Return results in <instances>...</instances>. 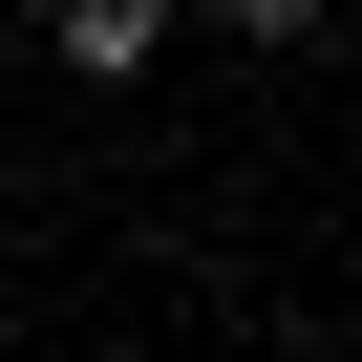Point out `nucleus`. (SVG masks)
<instances>
[{"mask_svg": "<svg viewBox=\"0 0 362 362\" xmlns=\"http://www.w3.org/2000/svg\"><path fill=\"white\" fill-rule=\"evenodd\" d=\"M43 43H64V64H86V86H128V64H149V43H170V0H64V22H43Z\"/></svg>", "mask_w": 362, "mask_h": 362, "instance_id": "f257e3e1", "label": "nucleus"}, {"mask_svg": "<svg viewBox=\"0 0 362 362\" xmlns=\"http://www.w3.org/2000/svg\"><path fill=\"white\" fill-rule=\"evenodd\" d=\"M214 22H235V43H320V0H214Z\"/></svg>", "mask_w": 362, "mask_h": 362, "instance_id": "f03ea898", "label": "nucleus"}]
</instances>
